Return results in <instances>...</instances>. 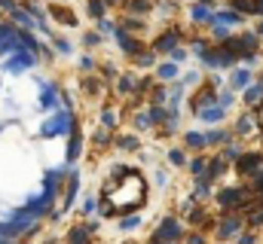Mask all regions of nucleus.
I'll list each match as a JSON object with an SVG mask.
<instances>
[{
	"mask_svg": "<svg viewBox=\"0 0 263 244\" xmlns=\"http://www.w3.org/2000/svg\"><path fill=\"white\" fill-rule=\"evenodd\" d=\"M220 205L223 208H239V205H245V192L242 189H223L220 192Z\"/></svg>",
	"mask_w": 263,
	"mask_h": 244,
	"instance_id": "nucleus-1",
	"label": "nucleus"
},
{
	"mask_svg": "<svg viewBox=\"0 0 263 244\" xmlns=\"http://www.w3.org/2000/svg\"><path fill=\"white\" fill-rule=\"evenodd\" d=\"M263 162V156H257V153H245L242 159H239V174H251V171H257Z\"/></svg>",
	"mask_w": 263,
	"mask_h": 244,
	"instance_id": "nucleus-2",
	"label": "nucleus"
},
{
	"mask_svg": "<svg viewBox=\"0 0 263 244\" xmlns=\"http://www.w3.org/2000/svg\"><path fill=\"white\" fill-rule=\"evenodd\" d=\"M260 95H263V86H257V89H251V92H248V101L254 104V98H260Z\"/></svg>",
	"mask_w": 263,
	"mask_h": 244,
	"instance_id": "nucleus-3",
	"label": "nucleus"
},
{
	"mask_svg": "<svg viewBox=\"0 0 263 244\" xmlns=\"http://www.w3.org/2000/svg\"><path fill=\"white\" fill-rule=\"evenodd\" d=\"M254 189H257V192H263V171L257 174V180H254Z\"/></svg>",
	"mask_w": 263,
	"mask_h": 244,
	"instance_id": "nucleus-4",
	"label": "nucleus"
}]
</instances>
